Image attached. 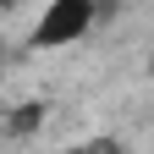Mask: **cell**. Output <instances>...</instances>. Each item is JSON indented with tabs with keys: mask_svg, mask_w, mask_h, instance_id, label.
<instances>
[{
	"mask_svg": "<svg viewBox=\"0 0 154 154\" xmlns=\"http://www.w3.org/2000/svg\"><path fill=\"white\" fill-rule=\"evenodd\" d=\"M94 17H99L94 0H44V11H38L28 44L33 50H66V44H77V38L94 28Z\"/></svg>",
	"mask_w": 154,
	"mask_h": 154,
	"instance_id": "obj_1",
	"label": "cell"
},
{
	"mask_svg": "<svg viewBox=\"0 0 154 154\" xmlns=\"http://www.w3.org/2000/svg\"><path fill=\"white\" fill-rule=\"evenodd\" d=\"M149 66H154V50H149Z\"/></svg>",
	"mask_w": 154,
	"mask_h": 154,
	"instance_id": "obj_2",
	"label": "cell"
},
{
	"mask_svg": "<svg viewBox=\"0 0 154 154\" xmlns=\"http://www.w3.org/2000/svg\"><path fill=\"white\" fill-rule=\"evenodd\" d=\"M6 6H17V0H6Z\"/></svg>",
	"mask_w": 154,
	"mask_h": 154,
	"instance_id": "obj_3",
	"label": "cell"
}]
</instances>
